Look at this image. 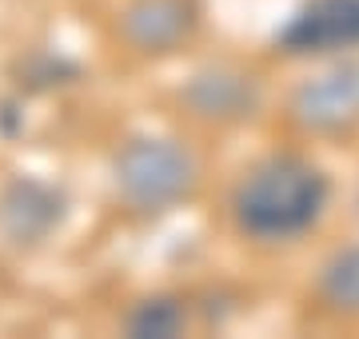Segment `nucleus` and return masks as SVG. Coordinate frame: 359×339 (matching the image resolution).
Wrapping results in <instances>:
<instances>
[{
    "mask_svg": "<svg viewBox=\"0 0 359 339\" xmlns=\"http://www.w3.org/2000/svg\"><path fill=\"white\" fill-rule=\"evenodd\" d=\"M327 196L332 188L320 164L280 152L244 172L231 192V220L259 244H283L320 223Z\"/></svg>",
    "mask_w": 359,
    "mask_h": 339,
    "instance_id": "f257e3e1",
    "label": "nucleus"
},
{
    "mask_svg": "<svg viewBox=\"0 0 359 339\" xmlns=\"http://www.w3.org/2000/svg\"><path fill=\"white\" fill-rule=\"evenodd\" d=\"M259 80L236 64H208L184 80L180 104L192 120L204 124H240L256 116L259 108Z\"/></svg>",
    "mask_w": 359,
    "mask_h": 339,
    "instance_id": "39448f33",
    "label": "nucleus"
},
{
    "mask_svg": "<svg viewBox=\"0 0 359 339\" xmlns=\"http://www.w3.org/2000/svg\"><path fill=\"white\" fill-rule=\"evenodd\" d=\"M287 56H335L359 48V0H304L276 32Z\"/></svg>",
    "mask_w": 359,
    "mask_h": 339,
    "instance_id": "20e7f679",
    "label": "nucleus"
},
{
    "mask_svg": "<svg viewBox=\"0 0 359 339\" xmlns=\"http://www.w3.org/2000/svg\"><path fill=\"white\" fill-rule=\"evenodd\" d=\"M287 116L308 136H344L359 128V60H339L308 76L292 92Z\"/></svg>",
    "mask_w": 359,
    "mask_h": 339,
    "instance_id": "7ed1b4c3",
    "label": "nucleus"
},
{
    "mask_svg": "<svg viewBox=\"0 0 359 339\" xmlns=\"http://www.w3.org/2000/svg\"><path fill=\"white\" fill-rule=\"evenodd\" d=\"M188 324V312L184 303L172 300V296H152V300H140L128 315V335L136 339H168L180 335Z\"/></svg>",
    "mask_w": 359,
    "mask_h": 339,
    "instance_id": "1a4fd4ad",
    "label": "nucleus"
},
{
    "mask_svg": "<svg viewBox=\"0 0 359 339\" xmlns=\"http://www.w3.org/2000/svg\"><path fill=\"white\" fill-rule=\"evenodd\" d=\"M65 192L32 176H16L0 188V235L16 248H32L65 223Z\"/></svg>",
    "mask_w": 359,
    "mask_h": 339,
    "instance_id": "423d86ee",
    "label": "nucleus"
},
{
    "mask_svg": "<svg viewBox=\"0 0 359 339\" xmlns=\"http://www.w3.org/2000/svg\"><path fill=\"white\" fill-rule=\"evenodd\" d=\"M112 176L120 200L132 212L160 216L196 192L200 164H196L192 148L172 136H136L116 152Z\"/></svg>",
    "mask_w": 359,
    "mask_h": 339,
    "instance_id": "f03ea898",
    "label": "nucleus"
},
{
    "mask_svg": "<svg viewBox=\"0 0 359 339\" xmlns=\"http://www.w3.org/2000/svg\"><path fill=\"white\" fill-rule=\"evenodd\" d=\"M316 296L327 312L335 315H359V244L335 251L320 268Z\"/></svg>",
    "mask_w": 359,
    "mask_h": 339,
    "instance_id": "6e6552de",
    "label": "nucleus"
},
{
    "mask_svg": "<svg viewBox=\"0 0 359 339\" xmlns=\"http://www.w3.org/2000/svg\"><path fill=\"white\" fill-rule=\"evenodd\" d=\"M355 216H359V192H355Z\"/></svg>",
    "mask_w": 359,
    "mask_h": 339,
    "instance_id": "9d476101",
    "label": "nucleus"
},
{
    "mask_svg": "<svg viewBox=\"0 0 359 339\" xmlns=\"http://www.w3.org/2000/svg\"><path fill=\"white\" fill-rule=\"evenodd\" d=\"M200 25L196 0H128L120 13V36L144 56H168Z\"/></svg>",
    "mask_w": 359,
    "mask_h": 339,
    "instance_id": "0eeeda50",
    "label": "nucleus"
}]
</instances>
